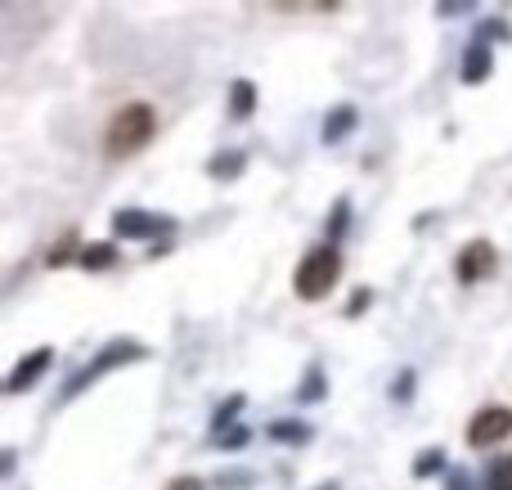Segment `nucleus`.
<instances>
[{
	"instance_id": "nucleus-1",
	"label": "nucleus",
	"mask_w": 512,
	"mask_h": 490,
	"mask_svg": "<svg viewBox=\"0 0 512 490\" xmlns=\"http://www.w3.org/2000/svg\"><path fill=\"white\" fill-rule=\"evenodd\" d=\"M153 131H158V117H153V108L140 104V99H131V104H122L113 117H108V126H104V153H108V158H131V153H140L144 144L153 140Z\"/></svg>"
},
{
	"instance_id": "nucleus-2",
	"label": "nucleus",
	"mask_w": 512,
	"mask_h": 490,
	"mask_svg": "<svg viewBox=\"0 0 512 490\" xmlns=\"http://www.w3.org/2000/svg\"><path fill=\"white\" fill-rule=\"evenodd\" d=\"M337 275H342V257H337L333 248L306 252V261L297 266V297H306V302H319V297L333 293Z\"/></svg>"
},
{
	"instance_id": "nucleus-3",
	"label": "nucleus",
	"mask_w": 512,
	"mask_h": 490,
	"mask_svg": "<svg viewBox=\"0 0 512 490\" xmlns=\"http://www.w3.org/2000/svg\"><path fill=\"white\" fill-rule=\"evenodd\" d=\"M508 432H512V410H504V405H490V410H481L477 419H472L468 441H472V446H495V441H504Z\"/></svg>"
},
{
	"instance_id": "nucleus-4",
	"label": "nucleus",
	"mask_w": 512,
	"mask_h": 490,
	"mask_svg": "<svg viewBox=\"0 0 512 490\" xmlns=\"http://www.w3.org/2000/svg\"><path fill=\"white\" fill-rule=\"evenodd\" d=\"M490 270H495V248H490V243H472V248L459 257V279L463 284H477V279H486Z\"/></svg>"
},
{
	"instance_id": "nucleus-5",
	"label": "nucleus",
	"mask_w": 512,
	"mask_h": 490,
	"mask_svg": "<svg viewBox=\"0 0 512 490\" xmlns=\"http://www.w3.org/2000/svg\"><path fill=\"white\" fill-rule=\"evenodd\" d=\"M171 490H203V486H198V482H194V477H185V482H176V486H171Z\"/></svg>"
}]
</instances>
